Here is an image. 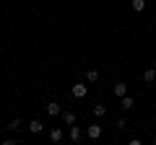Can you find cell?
Masks as SVG:
<instances>
[{
	"label": "cell",
	"mask_w": 156,
	"mask_h": 145,
	"mask_svg": "<svg viewBox=\"0 0 156 145\" xmlns=\"http://www.w3.org/2000/svg\"><path fill=\"white\" fill-rule=\"evenodd\" d=\"M86 91H89V86H86V83H76V86H73V96H76V99H83Z\"/></svg>",
	"instance_id": "obj_1"
},
{
	"label": "cell",
	"mask_w": 156,
	"mask_h": 145,
	"mask_svg": "<svg viewBox=\"0 0 156 145\" xmlns=\"http://www.w3.org/2000/svg\"><path fill=\"white\" fill-rule=\"evenodd\" d=\"M60 104H57V101H50V104H47V114H50V117H60Z\"/></svg>",
	"instance_id": "obj_2"
},
{
	"label": "cell",
	"mask_w": 156,
	"mask_h": 145,
	"mask_svg": "<svg viewBox=\"0 0 156 145\" xmlns=\"http://www.w3.org/2000/svg\"><path fill=\"white\" fill-rule=\"evenodd\" d=\"M42 130H44V124L39 122V119H31V122H29V132H34V135H39V132H42Z\"/></svg>",
	"instance_id": "obj_3"
},
{
	"label": "cell",
	"mask_w": 156,
	"mask_h": 145,
	"mask_svg": "<svg viewBox=\"0 0 156 145\" xmlns=\"http://www.w3.org/2000/svg\"><path fill=\"white\" fill-rule=\"evenodd\" d=\"M120 106H122L125 112H130V109H133V106H135V104H133V99H130V96H128V93H125V96H122V99H120Z\"/></svg>",
	"instance_id": "obj_4"
},
{
	"label": "cell",
	"mask_w": 156,
	"mask_h": 145,
	"mask_svg": "<svg viewBox=\"0 0 156 145\" xmlns=\"http://www.w3.org/2000/svg\"><path fill=\"white\" fill-rule=\"evenodd\" d=\"M60 117H62V122H65L68 127H70V124H76V114H73V112H60Z\"/></svg>",
	"instance_id": "obj_5"
},
{
	"label": "cell",
	"mask_w": 156,
	"mask_h": 145,
	"mask_svg": "<svg viewBox=\"0 0 156 145\" xmlns=\"http://www.w3.org/2000/svg\"><path fill=\"white\" fill-rule=\"evenodd\" d=\"M125 93H128V86H125L122 80H120V83H115V96H120V99H122Z\"/></svg>",
	"instance_id": "obj_6"
},
{
	"label": "cell",
	"mask_w": 156,
	"mask_h": 145,
	"mask_svg": "<svg viewBox=\"0 0 156 145\" xmlns=\"http://www.w3.org/2000/svg\"><path fill=\"white\" fill-rule=\"evenodd\" d=\"M89 137H91V140L101 137V127H99V124H91V127H89Z\"/></svg>",
	"instance_id": "obj_7"
},
{
	"label": "cell",
	"mask_w": 156,
	"mask_h": 145,
	"mask_svg": "<svg viewBox=\"0 0 156 145\" xmlns=\"http://www.w3.org/2000/svg\"><path fill=\"white\" fill-rule=\"evenodd\" d=\"M86 80H89V83H96V80H99V70H94V67L86 70Z\"/></svg>",
	"instance_id": "obj_8"
},
{
	"label": "cell",
	"mask_w": 156,
	"mask_h": 145,
	"mask_svg": "<svg viewBox=\"0 0 156 145\" xmlns=\"http://www.w3.org/2000/svg\"><path fill=\"white\" fill-rule=\"evenodd\" d=\"M143 80H146V83H154V80H156V70H154V67H148V70L143 72Z\"/></svg>",
	"instance_id": "obj_9"
},
{
	"label": "cell",
	"mask_w": 156,
	"mask_h": 145,
	"mask_svg": "<svg viewBox=\"0 0 156 145\" xmlns=\"http://www.w3.org/2000/svg\"><path fill=\"white\" fill-rule=\"evenodd\" d=\"M50 140H52V143H60V140H62V130H52V132H50Z\"/></svg>",
	"instance_id": "obj_10"
},
{
	"label": "cell",
	"mask_w": 156,
	"mask_h": 145,
	"mask_svg": "<svg viewBox=\"0 0 156 145\" xmlns=\"http://www.w3.org/2000/svg\"><path fill=\"white\" fill-rule=\"evenodd\" d=\"M81 135H83V132H81L78 127H73V124H70V140H73V143H78V140H81Z\"/></svg>",
	"instance_id": "obj_11"
},
{
	"label": "cell",
	"mask_w": 156,
	"mask_h": 145,
	"mask_svg": "<svg viewBox=\"0 0 156 145\" xmlns=\"http://www.w3.org/2000/svg\"><path fill=\"white\" fill-rule=\"evenodd\" d=\"M130 5H133V11H143V8H146V0H130Z\"/></svg>",
	"instance_id": "obj_12"
},
{
	"label": "cell",
	"mask_w": 156,
	"mask_h": 145,
	"mask_svg": "<svg viewBox=\"0 0 156 145\" xmlns=\"http://www.w3.org/2000/svg\"><path fill=\"white\" fill-rule=\"evenodd\" d=\"M8 130H11V132H16V130H21V119H11V124H8Z\"/></svg>",
	"instance_id": "obj_13"
},
{
	"label": "cell",
	"mask_w": 156,
	"mask_h": 145,
	"mask_svg": "<svg viewBox=\"0 0 156 145\" xmlns=\"http://www.w3.org/2000/svg\"><path fill=\"white\" fill-rule=\"evenodd\" d=\"M94 114H96V117H104V114H107V106L96 104V106H94Z\"/></svg>",
	"instance_id": "obj_14"
},
{
	"label": "cell",
	"mask_w": 156,
	"mask_h": 145,
	"mask_svg": "<svg viewBox=\"0 0 156 145\" xmlns=\"http://www.w3.org/2000/svg\"><path fill=\"white\" fill-rule=\"evenodd\" d=\"M154 143H156V135H154Z\"/></svg>",
	"instance_id": "obj_15"
}]
</instances>
